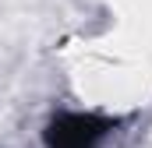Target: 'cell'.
I'll return each instance as SVG.
<instances>
[{
    "label": "cell",
    "mask_w": 152,
    "mask_h": 148,
    "mask_svg": "<svg viewBox=\"0 0 152 148\" xmlns=\"http://www.w3.org/2000/svg\"><path fill=\"white\" fill-rule=\"evenodd\" d=\"M120 120L103 113H57L46 123V148H99L103 138H110Z\"/></svg>",
    "instance_id": "cell-1"
}]
</instances>
